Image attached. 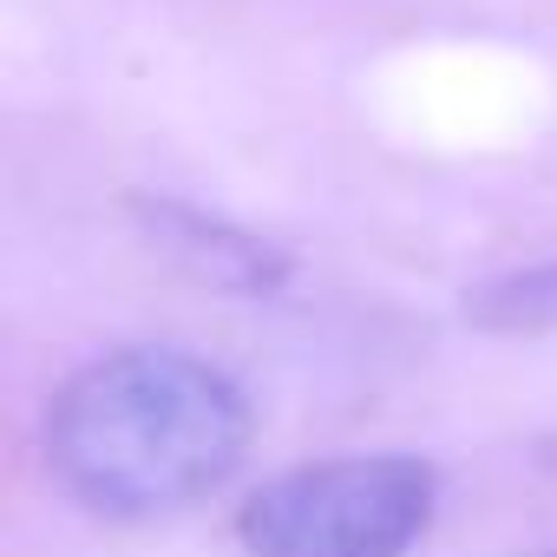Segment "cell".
I'll list each match as a JSON object with an SVG mask.
<instances>
[{
    "instance_id": "obj_4",
    "label": "cell",
    "mask_w": 557,
    "mask_h": 557,
    "mask_svg": "<svg viewBox=\"0 0 557 557\" xmlns=\"http://www.w3.org/2000/svg\"><path fill=\"white\" fill-rule=\"evenodd\" d=\"M505 557H557V544L550 550H505Z\"/></svg>"
},
{
    "instance_id": "obj_3",
    "label": "cell",
    "mask_w": 557,
    "mask_h": 557,
    "mask_svg": "<svg viewBox=\"0 0 557 557\" xmlns=\"http://www.w3.org/2000/svg\"><path fill=\"white\" fill-rule=\"evenodd\" d=\"M466 315L492 335H544L557 329V262H537V269H518V275H498V283L472 289Z\"/></svg>"
},
{
    "instance_id": "obj_2",
    "label": "cell",
    "mask_w": 557,
    "mask_h": 557,
    "mask_svg": "<svg viewBox=\"0 0 557 557\" xmlns=\"http://www.w3.org/2000/svg\"><path fill=\"white\" fill-rule=\"evenodd\" d=\"M433 466L413 453H348L275 472L236 511L249 557H407L433 524Z\"/></svg>"
},
{
    "instance_id": "obj_1",
    "label": "cell",
    "mask_w": 557,
    "mask_h": 557,
    "mask_svg": "<svg viewBox=\"0 0 557 557\" xmlns=\"http://www.w3.org/2000/svg\"><path fill=\"white\" fill-rule=\"evenodd\" d=\"M243 387L190 348H112L47 407V466L99 518H171L203 505L249 459Z\"/></svg>"
}]
</instances>
